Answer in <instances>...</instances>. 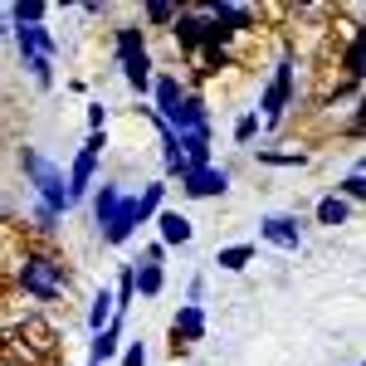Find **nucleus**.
<instances>
[{"label":"nucleus","mask_w":366,"mask_h":366,"mask_svg":"<svg viewBox=\"0 0 366 366\" xmlns=\"http://www.w3.org/2000/svg\"><path fill=\"white\" fill-rule=\"evenodd\" d=\"M15 288L34 298V303H54L74 288V269L64 264V254L54 249H25L15 264Z\"/></svg>","instance_id":"nucleus-1"},{"label":"nucleus","mask_w":366,"mask_h":366,"mask_svg":"<svg viewBox=\"0 0 366 366\" xmlns=\"http://www.w3.org/2000/svg\"><path fill=\"white\" fill-rule=\"evenodd\" d=\"M20 171H25V181L34 186V196H39V205H49L54 215H69L74 210V200H69V181H64V171L44 157V152H34V147H25L20 152Z\"/></svg>","instance_id":"nucleus-2"},{"label":"nucleus","mask_w":366,"mask_h":366,"mask_svg":"<svg viewBox=\"0 0 366 366\" xmlns=\"http://www.w3.org/2000/svg\"><path fill=\"white\" fill-rule=\"evenodd\" d=\"M113 54H117V69L132 93H152V49H147V34L142 25H117L113 29Z\"/></svg>","instance_id":"nucleus-3"},{"label":"nucleus","mask_w":366,"mask_h":366,"mask_svg":"<svg viewBox=\"0 0 366 366\" xmlns=\"http://www.w3.org/2000/svg\"><path fill=\"white\" fill-rule=\"evenodd\" d=\"M171 39L181 54H200V49H229V34L215 29V20L205 15V5H181L171 20Z\"/></svg>","instance_id":"nucleus-4"},{"label":"nucleus","mask_w":366,"mask_h":366,"mask_svg":"<svg viewBox=\"0 0 366 366\" xmlns=\"http://www.w3.org/2000/svg\"><path fill=\"white\" fill-rule=\"evenodd\" d=\"M293 93H298V69H293V59L283 54L279 64H274L269 88L259 93V113H264V122H269V127H279V122H283V113L293 108Z\"/></svg>","instance_id":"nucleus-5"},{"label":"nucleus","mask_w":366,"mask_h":366,"mask_svg":"<svg viewBox=\"0 0 366 366\" xmlns=\"http://www.w3.org/2000/svg\"><path fill=\"white\" fill-rule=\"evenodd\" d=\"M181 191L191 200H215V196H225L229 191V171L225 167H186L181 171Z\"/></svg>","instance_id":"nucleus-6"},{"label":"nucleus","mask_w":366,"mask_h":366,"mask_svg":"<svg viewBox=\"0 0 366 366\" xmlns=\"http://www.w3.org/2000/svg\"><path fill=\"white\" fill-rule=\"evenodd\" d=\"M205 15H210V20H215V29H220V34H229V39H239V34H254V29H259V10L234 5V0L205 5Z\"/></svg>","instance_id":"nucleus-7"},{"label":"nucleus","mask_w":366,"mask_h":366,"mask_svg":"<svg viewBox=\"0 0 366 366\" xmlns=\"http://www.w3.org/2000/svg\"><path fill=\"white\" fill-rule=\"evenodd\" d=\"M200 337H205V308H200V303H181L176 317H171V352L181 357V352Z\"/></svg>","instance_id":"nucleus-8"},{"label":"nucleus","mask_w":366,"mask_h":366,"mask_svg":"<svg viewBox=\"0 0 366 366\" xmlns=\"http://www.w3.org/2000/svg\"><path fill=\"white\" fill-rule=\"evenodd\" d=\"M259 239L274 249H303V220L298 215H264L259 220Z\"/></svg>","instance_id":"nucleus-9"},{"label":"nucleus","mask_w":366,"mask_h":366,"mask_svg":"<svg viewBox=\"0 0 366 366\" xmlns=\"http://www.w3.org/2000/svg\"><path fill=\"white\" fill-rule=\"evenodd\" d=\"M137 225H142V215H137V196H122V200H117V210L108 215V225L98 229V234H103V244H127V239L137 234Z\"/></svg>","instance_id":"nucleus-10"},{"label":"nucleus","mask_w":366,"mask_h":366,"mask_svg":"<svg viewBox=\"0 0 366 366\" xmlns=\"http://www.w3.org/2000/svg\"><path fill=\"white\" fill-rule=\"evenodd\" d=\"M10 34H15V49H20V64H25V59H34V54H44V59H54V54H59L54 34H49L44 25H15Z\"/></svg>","instance_id":"nucleus-11"},{"label":"nucleus","mask_w":366,"mask_h":366,"mask_svg":"<svg viewBox=\"0 0 366 366\" xmlns=\"http://www.w3.org/2000/svg\"><path fill=\"white\" fill-rule=\"evenodd\" d=\"M181 98H186V88L176 74H152V113L157 117H171L181 108Z\"/></svg>","instance_id":"nucleus-12"},{"label":"nucleus","mask_w":366,"mask_h":366,"mask_svg":"<svg viewBox=\"0 0 366 366\" xmlns=\"http://www.w3.org/2000/svg\"><path fill=\"white\" fill-rule=\"evenodd\" d=\"M117 352H122V317H113L103 332H93V342H88V362L103 366V362H113Z\"/></svg>","instance_id":"nucleus-13"},{"label":"nucleus","mask_w":366,"mask_h":366,"mask_svg":"<svg viewBox=\"0 0 366 366\" xmlns=\"http://www.w3.org/2000/svg\"><path fill=\"white\" fill-rule=\"evenodd\" d=\"M366 59H362V29H347V44H342V84L362 88Z\"/></svg>","instance_id":"nucleus-14"},{"label":"nucleus","mask_w":366,"mask_h":366,"mask_svg":"<svg viewBox=\"0 0 366 366\" xmlns=\"http://www.w3.org/2000/svg\"><path fill=\"white\" fill-rule=\"evenodd\" d=\"M157 225H162V244H191V220L181 210H157Z\"/></svg>","instance_id":"nucleus-15"},{"label":"nucleus","mask_w":366,"mask_h":366,"mask_svg":"<svg viewBox=\"0 0 366 366\" xmlns=\"http://www.w3.org/2000/svg\"><path fill=\"white\" fill-rule=\"evenodd\" d=\"M162 283H167V274H162V264H132V288H137L142 298H157L162 293Z\"/></svg>","instance_id":"nucleus-16"},{"label":"nucleus","mask_w":366,"mask_h":366,"mask_svg":"<svg viewBox=\"0 0 366 366\" xmlns=\"http://www.w3.org/2000/svg\"><path fill=\"white\" fill-rule=\"evenodd\" d=\"M312 215H317V225L337 229V225H347V220H352V205H347L342 196H322V200H317V210H312Z\"/></svg>","instance_id":"nucleus-17"},{"label":"nucleus","mask_w":366,"mask_h":366,"mask_svg":"<svg viewBox=\"0 0 366 366\" xmlns=\"http://www.w3.org/2000/svg\"><path fill=\"white\" fill-rule=\"evenodd\" d=\"M117 200H122L117 181H103V186H93V220H98V229L108 225V215L117 210Z\"/></svg>","instance_id":"nucleus-18"},{"label":"nucleus","mask_w":366,"mask_h":366,"mask_svg":"<svg viewBox=\"0 0 366 366\" xmlns=\"http://www.w3.org/2000/svg\"><path fill=\"white\" fill-rule=\"evenodd\" d=\"M44 15H49V5H39V0H15V5H5L10 29L15 25H44Z\"/></svg>","instance_id":"nucleus-19"},{"label":"nucleus","mask_w":366,"mask_h":366,"mask_svg":"<svg viewBox=\"0 0 366 366\" xmlns=\"http://www.w3.org/2000/svg\"><path fill=\"white\" fill-rule=\"evenodd\" d=\"M113 317H117L113 293H108V288H98V293H93V303H88V332H103Z\"/></svg>","instance_id":"nucleus-20"},{"label":"nucleus","mask_w":366,"mask_h":366,"mask_svg":"<svg viewBox=\"0 0 366 366\" xmlns=\"http://www.w3.org/2000/svg\"><path fill=\"white\" fill-rule=\"evenodd\" d=\"M215 264H220L225 274H239V269L254 264V244H225V249L215 254Z\"/></svg>","instance_id":"nucleus-21"},{"label":"nucleus","mask_w":366,"mask_h":366,"mask_svg":"<svg viewBox=\"0 0 366 366\" xmlns=\"http://www.w3.org/2000/svg\"><path fill=\"white\" fill-rule=\"evenodd\" d=\"M162 196H167V181H147L142 186V196H137V215H142V225L162 210Z\"/></svg>","instance_id":"nucleus-22"},{"label":"nucleus","mask_w":366,"mask_h":366,"mask_svg":"<svg viewBox=\"0 0 366 366\" xmlns=\"http://www.w3.org/2000/svg\"><path fill=\"white\" fill-rule=\"evenodd\" d=\"M332 196H342L347 205H357V200H366V176H362V167H352L347 176H342V186L332 191Z\"/></svg>","instance_id":"nucleus-23"},{"label":"nucleus","mask_w":366,"mask_h":366,"mask_svg":"<svg viewBox=\"0 0 366 366\" xmlns=\"http://www.w3.org/2000/svg\"><path fill=\"white\" fill-rule=\"evenodd\" d=\"M176 10H181V5H171V0H152V5H142V20H147V25H167L171 29Z\"/></svg>","instance_id":"nucleus-24"},{"label":"nucleus","mask_w":366,"mask_h":366,"mask_svg":"<svg viewBox=\"0 0 366 366\" xmlns=\"http://www.w3.org/2000/svg\"><path fill=\"white\" fill-rule=\"evenodd\" d=\"M132 298H137V288H132V264L117 274V293H113V308H117V317L132 308Z\"/></svg>","instance_id":"nucleus-25"},{"label":"nucleus","mask_w":366,"mask_h":366,"mask_svg":"<svg viewBox=\"0 0 366 366\" xmlns=\"http://www.w3.org/2000/svg\"><path fill=\"white\" fill-rule=\"evenodd\" d=\"M254 157H259V167H303L308 162L303 152H269V147H259Z\"/></svg>","instance_id":"nucleus-26"},{"label":"nucleus","mask_w":366,"mask_h":366,"mask_svg":"<svg viewBox=\"0 0 366 366\" xmlns=\"http://www.w3.org/2000/svg\"><path fill=\"white\" fill-rule=\"evenodd\" d=\"M25 69H29V79H34L39 88H49V84H54V59L34 54V59H25Z\"/></svg>","instance_id":"nucleus-27"},{"label":"nucleus","mask_w":366,"mask_h":366,"mask_svg":"<svg viewBox=\"0 0 366 366\" xmlns=\"http://www.w3.org/2000/svg\"><path fill=\"white\" fill-rule=\"evenodd\" d=\"M254 137H259V113H244L239 122H234V142H239V147H249Z\"/></svg>","instance_id":"nucleus-28"},{"label":"nucleus","mask_w":366,"mask_h":366,"mask_svg":"<svg viewBox=\"0 0 366 366\" xmlns=\"http://www.w3.org/2000/svg\"><path fill=\"white\" fill-rule=\"evenodd\" d=\"M54 229H59V215L49 210V205H34V234H44V239H49Z\"/></svg>","instance_id":"nucleus-29"},{"label":"nucleus","mask_w":366,"mask_h":366,"mask_svg":"<svg viewBox=\"0 0 366 366\" xmlns=\"http://www.w3.org/2000/svg\"><path fill=\"white\" fill-rule=\"evenodd\" d=\"M122 366H147V347L142 342H127L122 347Z\"/></svg>","instance_id":"nucleus-30"},{"label":"nucleus","mask_w":366,"mask_h":366,"mask_svg":"<svg viewBox=\"0 0 366 366\" xmlns=\"http://www.w3.org/2000/svg\"><path fill=\"white\" fill-rule=\"evenodd\" d=\"M84 152H93V157H103V152H108V132H88Z\"/></svg>","instance_id":"nucleus-31"},{"label":"nucleus","mask_w":366,"mask_h":366,"mask_svg":"<svg viewBox=\"0 0 366 366\" xmlns=\"http://www.w3.org/2000/svg\"><path fill=\"white\" fill-rule=\"evenodd\" d=\"M0 34H10V20H5V5H0Z\"/></svg>","instance_id":"nucleus-32"},{"label":"nucleus","mask_w":366,"mask_h":366,"mask_svg":"<svg viewBox=\"0 0 366 366\" xmlns=\"http://www.w3.org/2000/svg\"><path fill=\"white\" fill-rule=\"evenodd\" d=\"M88 366H93V362H88Z\"/></svg>","instance_id":"nucleus-33"}]
</instances>
